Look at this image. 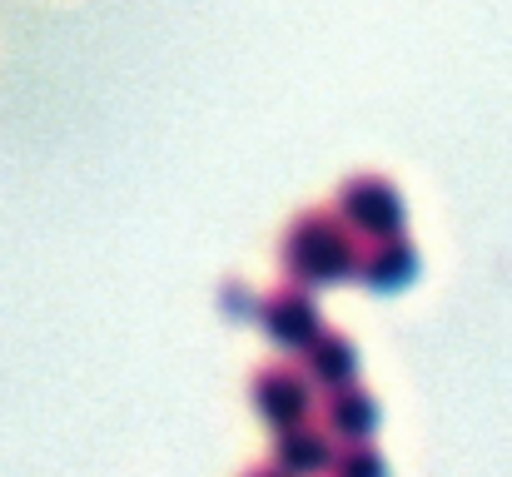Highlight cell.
I'll use <instances>...</instances> for the list:
<instances>
[{"label": "cell", "instance_id": "obj_1", "mask_svg": "<svg viewBox=\"0 0 512 477\" xmlns=\"http://www.w3.org/2000/svg\"><path fill=\"white\" fill-rule=\"evenodd\" d=\"M358 259H363V239L329 209H304L279 239V264L299 289L358 284Z\"/></svg>", "mask_w": 512, "mask_h": 477}, {"label": "cell", "instance_id": "obj_2", "mask_svg": "<svg viewBox=\"0 0 512 477\" xmlns=\"http://www.w3.org/2000/svg\"><path fill=\"white\" fill-rule=\"evenodd\" d=\"M334 214L363 244L408 234V204H403V189L388 174H348L339 184V209Z\"/></svg>", "mask_w": 512, "mask_h": 477}, {"label": "cell", "instance_id": "obj_3", "mask_svg": "<svg viewBox=\"0 0 512 477\" xmlns=\"http://www.w3.org/2000/svg\"><path fill=\"white\" fill-rule=\"evenodd\" d=\"M249 403H254V413H259L274 433H284V428L314 423V413H319V388L309 383L304 368H294V363H269V368L254 373Z\"/></svg>", "mask_w": 512, "mask_h": 477}, {"label": "cell", "instance_id": "obj_4", "mask_svg": "<svg viewBox=\"0 0 512 477\" xmlns=\"http://www.w3.org/2000/svg\"><path fill=\"white\" fill-rule=\"evenodd\" d=\"M254 323L264 328V338L279 348V353H309L324 333V314L314 304V289H299V284H279L269 299H259Z\"/></svg>", "mask_w": 512, "mask_h": 477}, {"label": "cell", "instance_id": "obj_5", "mask_svg": "<svg viewBox=\"0 0 512 477\" xmlns=\"http://www.w3.org/2000/svg\"><path fill=\"white\" fill-rule=\"evenodd\" d=\"M334 458H339V443L324 433V423L284 428L269 443V468H279L284 477H329Z\"/></svg>", "mask_w": 512, "mask_h": 477}, {"label": "cell", "instance_id": "obj_6", "mask_svg": "<svg viewBox=\"0 0 512 477\" xmlns=\"http://www.w3.org/2000/svg\"><path fill=\"white\" fill-rule=\"evenodd\" d=\"M378 418H383V413H378V398H373L363 383L319 398V423H324V433H329L339 448L368 443V438L378 433Z\"/></svg>", "mask_w": 512, "mask_h": 477}, {"label": "cell", "instance_id": "obj_7", "mask_svg": "<svg viewBox=\"0 0 512 477\" xmlns=\"http://www.w3.org/2000/svg\"><path fill=\"white\" fill-rule=\"evenodd\" d=\"M418 279V249L408 234H393V239H373L363 244V259H358V284H368L373 294H398Z\"/></svg>", "mask_w": 512, "mask_h": 477}, {"label": "cell", "instance_id": "obj_8", "mask_svg": "<svg viewBox=\"0 0 512 477\" xmlns=\"http://www.w3.org/2000/svg\"><path fill=\"white\" fill-rule=\"evenodd\" d=\"M299 368L309 373V383H314L319 393H339V388H353V383H358L363 353H358V343H353L348 333L324 328V333H319V343L304 353V363H299Z\"/></svg>", "mask_w": 512, "mask_h": 477}, {"label": "cell", "instance_id": "obj_9", "mask_svg": "<svg viewBox=\"0 0 512 477\" xmlns=\"http://www.w3.org/2000/svg\"><path fill=\"white\" fill-rule=\"evenodd\" d=\"M329 477H388V463L373 443H353V448H339Z\"/></svg>", "mask_w": 512, "mask_h": 477}, {"label": "cell", "instance_id": "obj_10", "mask_svg": "<svg viewBox=\"0 0 512 477\" xmlns=\"http://www.w3.org/2000/svg\"><path fill=\"white\" fill-rule=\"evenodd\" d=\"M244 477H284V473H279V468H269V463H264V468H249V473H244Z\"/></svg>", "mask_w": 512, "mask_h": 477}]
</instances>
